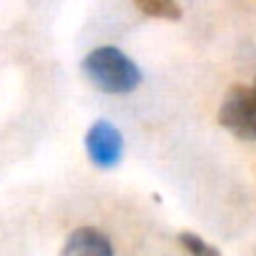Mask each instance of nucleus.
I'll return each instance as SVG.
<instances>
[{
  "label": "nucleus",
  "instance_id": "nucleus-1",
  "mask_svg": "<svg viewBox=\"0 0 256 256\" xmlns=\"http://www.w3.org/2000/svg\"><path fill=\"white\" fill-rule=\"evenodd\" d=\"M82 72L97 90L107 94H127L142 82L140 68L112 45L94 48L92 52H87L82 60Z\"/></svg>",
  "mask_w": 256,
  "mask_h": 256
},
{
  "label": "nucleus",
  "instance_id": "nucleus-2",
  "mask_svg": "<svg viewBox=\"0 0 256 256\" xmlns=\"http://www.w3.org/2000/svg\"><path fill=\"white\" fill-rule=\"evenodd\" d=\"M219 124L236 140L256 142V90L246 85L232 87L222 100Z\"/></svg>",
  "mask_w": 256,
  "mask_h": 256
},
{
  "label": "nucleus",
  "instance_id": "nucleus-3",
  "mask_svg": "<svg viewBox=\"0 0 256 256\" xmlns=\"http://www.w3.org/2000/svg\"><path fill=\"white\" fill-rule=\"evenodd\" d=\"M85 150L94 167L112 170L122 162V152H124L122 132L110 120H97L85 134Z\"/></svg>",
  "mask_w": 256,
  "mask_h": 256
},
{
  "label": "nucleus",
  "instance_id": "nucleus-4",
  "mask_svg": "<svg viewBox=\"0 0 256 256\" xmlns=\"http://www.w3.org/2000/svg\"><path fill=\"white\" fill-rule=\"evenodd\" d=\"M60 256H114V249L100 229L80 226L68 236V242L60 249Z\"/></svg>",
  "mask_w": 256,
  "mask_h": 256
},
{
  "label": "nucleus",
  "instance_id": "nucleus-5",
  "mask_svg": "<svg viewBox=\"0 0 256 256\" xmlns=\"http://www.w3.org/2000/svg\"><path fill=\"white\" fill-rule=\"evenodd\" d=\"M132 2L147 18H157V20H179L182 18V8L176 0H132Z\"/></svg>",
  "mask_w": 256,
  "mask_h": 256
},
{
  "label": "nucleus",
  "instance_id": "nucleus-6",
  "mask_svg": "<svg viewBox=\"0 0 256 256\" xmlns=\"http://www.w3.org/2000/svg\"><path fill=\"white\" fill-rule=\"evenodd\" d=\"M176 242H179V246L189 256H222L216 246H212L209 242H204L194 232H179L176 234Z\"/></svg>",
  "mask_w": 256,
  "mask_h": 256
},
{
  "label": "nucleus",
  "instance_id": "nucleus-7",
  "mask_svg": "<svg viewBox=\"0 0 256 256\" xmlns=\"http://www.w3.org/2000/svg\"><path fill=\"white\" fill-rule=\"evenodd\" d=\"M254 90H256V85H254Z\"/></svg>",
  "mask_w": 256,
  "mask_h": 256
}]
</instances>
